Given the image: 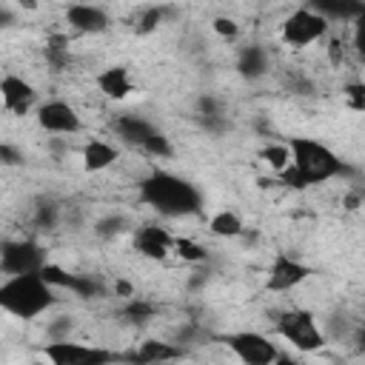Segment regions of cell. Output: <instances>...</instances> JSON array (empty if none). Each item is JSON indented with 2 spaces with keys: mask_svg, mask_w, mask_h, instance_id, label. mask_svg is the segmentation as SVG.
<instances>
[{
  "mask_svg": "<svg viewBox=\"0 0 365 365\" xmlns=\"http://www.w3.org/2000/svg\"><path fill=\"white\" fill-rule=\"evenodd\" d=\"M314 11H319L325 20L334 23H354L362 11H365V3H356V0H314L308 3Z\"/></svg>",
  "mask_w": 365,
  "mask_h": 365,
  "instance_id": "cell-21",
  "label": "cell"
},
{
  "mask_svg": "<svg viewBox=\"0 0 365 365\" xmlns=\"http://www.w3.org/2000/svg\"><path fill=\"white\" fill-rule=\"evenodd\" d=\"M57 222H60V205L54 200H40L34 205V225L40 231H54Z\"/></svg>",
  "mask_w": 365,
  "mask_h": 365,
  "instance_id": "cell-28",
  "label": "cell"
},
{
  "mask_svg": "<svg viewBox=\"0 0 365 365\" xmlns=\"http://www.w3.org/2000/svg\"><path fill=\"white\" fill-rule=\"evenodd\" d=\"M211 29H214L217 37H222V40H228V43H234V40L240 37V23H237L234 17H225V14L214 17V20H211Z\"/></svg>",
  "mask_w": 365,
  "mask_h": 365,
  "instance_id": "cell-31",
  "label": "cell"
},
{
  "mask_svg": "<svg viewBox=\"0 0 365 365\" xmlns=\"http://www.w3.org/2000/svg\"><path fill=\"white\" fill-rule=\"evenodd\" d=\"M194 114H197L200 125H202L208 134H214V137H220V134L228 128V111H225L222 100H217L214 94H202V97L197 100Z\"/></svg>",
  "mask_w": 365,
  "mask_h": 365,
  "instance_id": "cell-20",
  "label": "cell"
},
{
  "mask_svg": "<svg viewBox=\"0 0 365 365\" xmlns=\"http://www.w3.org/2000/svg\"><path fill=\"white\" fill-rule=\"evenodd\" d=\"M71 317H57V322H51L48 325V331H51V339H66L68 336V331H71Z\"/></svg>",
  "mask_w": 365,
  "mask_h": 365,
  "instance_id": "cell-34",
  "label": "cell"
},
{
  "mask_svg": "<svg viewBox=\"0 0 365 365\" xmlns=\"http://www.w3.org/2000/svg\"><path fill=\"white\" fill-rule=\"evenodd\" d=\"M11 20H14V17H11V9H9L6 3H0V26L6 29V26H11Z\"/></svg>",
  "mask_w": 365,
  "mask_h": 365,
  "instance_id": "cell-37",
  "label": "cell"
},
{
  "mask_svg": "<svg viewBox=\"0 0 365 365\" xmlns=\"http://www.w3.org/2000/svg\"><path fill=\"white\" fill-rule=\"evenodd\" d=\"M137 200L165 220L194 217L205 205V197L197 188V182L171 168H151L137 182Z\"/></svg>",
  "mask_w": 365,
  "mask_h": 365,
  "instance_id": "cell-2",
  "label": "cell"
},
{
  "mask_svg": "<svg viewBox=\"0 0 365 365\" xmlns=\"http://www.w3.org/2000/svg\"><path fill=\"white\" fill-rule=\"evenodd\" d=\"M43 57H46V63H48L51 71L68 68V63H71L68 37H66V34H51V37L46 40V46H43Z\"/></svg>",
  "mask_w": 365,
  "mask_h": 365,
  "instance_id": "cell-24",
  "label": "cell"
},
{
  "mask_svg": "<svg viewBox=\"0 0 365 365\" xmlns=\"http://www.w3.org/2000/svg\"><path fill=\"white\" fill-rule=\"evenodd\" d=\"M111 131L123 145H128V148H134L151 160H171L174 157L171 137L143 114H134V111L117 114L111 120Z\"/></svg>",
  "mask_w": 365,
  "mask_h": 365,
  "instance_id": "cell-4",
  "label": "cell"
},
{
  "mask_svg": "<svg viewBox=\"0 0 365 365\" xmlns=\"http://www.w3.org/2000/svg\"><path fill=\"white\" fill-rule=\"evenodd\" d=\"M34 120L46 134H57V137H74L83 131V117L68 100H60V97L43 100L40 108L34 111Z\"/></svg>",
  "mask_w": 365,
  "mask_h": 365,
  "instance_id": "cell-11",
  "label": "cell"
},
{
  "mask_svg": "<svg viewBox=\"0 0 365 365\" xmlns=\"http://www.w3.org/2000/svg\"><path fill=\"white\" fill-rule=\"evenodd\" d=\"M46 365H125L123 351H111L106 345H91L74 336L48 339L40 345Z\"/></svg>",
  "mask_w": 365,
  "mask_h": 365,
  "instance_id": "cell-6",
  "label": "cell"
},
{
  "mask_svg": "<svg viewBox=\"0 0 365 365\" xmlns=\"http://www.w3.org/2000/svg\"><path fill=\"white\" fill-rule=\"evenodd\" d=\"M163 17H165V9H160V6H148V9H143V11L137 14V23H134L137 34H151L154 29H160Z\"/></svg>",
  "mask_w": 365,
  "mask_h": 365,
  "instance_id": "cell-29",
  "label": "cell"
},
{
  "mask_svg": "<svg viewBox=\"0 0 365 365\" xmlns=\"http://www.w3.org/2000/svg\"><path fill=\"white\" fill-rule=\"evenodd\" d=\"M94 86H97V91H100L106 100L120 103V100L131 97V91H134V77H131V68H128V66H106V68H100V71L94 74Z\"/></svg>",
  "mask_w": 365,
  "mask_h": 365,
  "instance_id": "cell-18",
  "label": "cell"
},
{
  "mask_svg": "<svg viewBox=\"0 0 365 365\" xmlns=\"http://www.w3.org/2000/svg\"><path fill=\"white\" fill-rule=\"evenodd\" d=\"M174 242H177V237L160 222H143L131 231L134 251L151 262H163L168 254H174Z\"/></svg>",
  "mask_w": 365,
  "mask_h": 365,
  "instance_id": "cell-13",
  "label": "cell"
},
{
  "mask_svg": "<svg viewBox=\"0 0 365 365\" xmlns=\"http://www.w3.org/2000/svg\"><path fill=\"white\" fill-rule=\"evenodd\" d=\"M220 342L240 359V365H274V359L282 354V348L262 331H228L220 336Z\"/></svg>",
  "mask_w": 365,
  "mask_h": 365,
  "instance_id": "cell-9",
  "label": "cell"
},
{
  "mask_svg": "<svg viewBox=\"0 0 365 365\" xmlns=\"http://www.w3.org/2000/svg\"><path fill=\"white\" fill-rule=\"evenodd\" d=\"M60 291L43 277V274H20V277H6L0 282V308L23 322L40 319L48 314L60 297Z\"/></svg>",
  "mask_w": 365,
  "mask_h": 365,
  "instance_id": "cell-3",
  "label": "cell"
},
{
  "mask_svg": "<svg viewBox=\"0 0 365 365\" xmlns=\"http://www.w3.org/2000/svg\"><path fill=\"white\" fill-rule=\"evenodd\" d=\"M351 46L359 57H365V11L351 23Z\"/></svg>",
  "mask_w": 365,
  "mask_h": 365,
  "instance_id": "cell-32",
  "label": "cell"
},
{
  "mask_svg": "<svg viewBox=\"0 0 365 365\" xmlns=\"http://www.w3.org/2000/svg\"><path fill=\"white\" fill-rule=\"evenodd\" d=\"M331 34V20H325L319 11H314L308 3L294 9L282 26H279V40L291 48H308Z\"/></svg>",
  "mask_w": 365,
  "mask_h": 365,
  "instance_id": "cell-8",
  "label": "cell"
},
{
  "mask_svg": "<svg viewBox=\"0 0 365 365\" xmlns=\"http://www.w3.org/2000/svg\"><path fill=\"white\" fill-rule=\"evenodd\" d=\"M174 254H177L182 262H191V265H200V262L208 259L205 245H200V242L191 240V237H177V242H174Z\"/></svg>",
  "mask_w": 365,
  "mask_h": 365,
  "instance_id": "cell-27",
  "label": "cell"
},
{
  "mask_svg": "<svg viewBox=\"0 0 365 365\" xmlns=\"http://www.w3.org/2000/svg\"><path fill=\"white\" fill-rule=\"evenodd\" d=\"M117 160H120V148H117V143L103 140V137H91V140H86L83 148H80V165H83L86 174H100V171L111 168Z\"/></svg>",
  "mask_w": 365,
  "mask_h": 365,
  "instance_id": "cell-19",
  "label": "cell"
},
{
  "mask_svg": "<svg viewBox=\"0 0 365 365\" xmlns=\"http://www.w3.org/2000/svg\"><path fill=\"white\" fill-rule=\"evenodd\" d=\"M185 356V348L168 339H143L137 348L125 354V365H165L180 362Z\"/></svg>",
  "mask_w": 365,
  "mask_h": 365,
  "instance_id": "cell-16",
  "label": "cell"
},
{
  "mask_svg": "<svg viewBox=\"0 0 365 365\" xmlns=\"http://www.w3.org/2000/svg\"><path fill=\"white\" fill-rule=\"evenodd\" d=\"M274 365H305V362H302V359H297V356H291V354H285V351H282V354H279V356H277V359H274Z\"/></svg>",
  "mask_w": 365,
  "mask_h": 365,
  "instance_id": "cell-36",
  "label": "cell"
},
{
  "mask_svg": "<svg viewBox=\"0 0 365 365\" xmlns=\"http://www.w3.org/2000/svg\"><path fill=\"white\" fill-rule=\"evenodd\" d=\"M242 231H245L242 217H240L237 211H231V208H222V211H217V214L208 217V234H211V237L234 240V237H240Z\"/></svg>",
  "mask_w": 365,
  "mask_h": 365,
  "instance_id": "cell-23",
  "label": "cell"
},
{
  "mask_svg": "<svg viewBox=\"0 0 365 365\" xmlns=\"http://www.w3.org/2000/svg\"><path fill=\"white\" fill-rule=\"evenodd\" d=\"M165 365H177V362H165Z\"/></svg>",
  "mask_w": 365,
  "mask_h": 365,
  "instance_id": "cell-39",
  "label": "cell"
},
{
  "mask_svg": "<svg viewBox=\"0 0 365 365\" xmlns=\"http://www.w3.org/2000/svg\"><path fill=\"white\" fill-rule=\"evenodd\" d=\"M40 274H43L57 291H68V294H74V297H80V299H94V297H103V294H106V288H103V282H100L97 277H91V274H77V271H66V268L57 265V262H48Z\"/></svg>",
  "mask_w": 365,
  "mask_h": 365,
  "instance_id": "cell-14",
  "label": "cell"
},
{
  "mask_svg": "<svg viewBox=\"0 0 365 365\" xmlns=\"http://www.w3.org/2000/svg\"><path fill=\"white\" fill-rule=\"evenodd\" d=\"M342 100L351 111H365V83L362 80H351L342 88Z\"/></svg>",
  "mask_w": 365,
  "mask_h": 365,
  "instance_id": "cell-30",
  "label": "cell"
},
{
  "mask_svg": "<svg viewBox=\"0 0 365 365\" xmlns=\"http://www.w3.org/2000/svg\"><path fill=\"white\" fill-rule=\"evenodd\" d=\"M354 351H356L359 356H365V325H359L356 334H354Z\"/></svg>",
  "mask_w": 365,
  "mask_h": 365,
  "instance_id": "cell-35",
  "label": "cell"
},
{
  "mask_svg": "<svg viewBox=\"0 0 365 365\" xmlns=\"http://www.w3.org/2000/svg\"><path fill=\"white\" fill-rule=\"evenodd\" d=\"M48 248L40 245L31 237H17V240H3L0 245V274L6 277H20V274H40L48 265Z\"/></svg>",
  "mask_w": 365,
  "mask_h": 365,
  "instance_id": "cell-7",
  "label": "cell"
},
{
  "mask_svg": "<svg viewBox=\"0 0 365 365\" xmlns=\"http://www.w3.org/2000/svg\"><path fill=\"white\" fill-rule=\"evenodd\" d=\"M234 71L242 80H248V83H257V80L268 77V71H271V51L262 43H242L237 48V57H234Z\"/></svg>",
  "mask_w": 365,
  "mask_h": 365,
  "instance_id": "cell-17",
  "label": "cell"
},
{
  "mask_svg": "<svg viewBox=\"0 0 365 365\" xmlns=\"http://www.w3.org/2000/svg\"><path fill=\"white\" fill-rule=\"evenodd\" d=\"M359 200H362V202H365V191H362V197H359Z\"/></svg>",
  "mask_w": 365,
  "mask_h": 365,
  "instance_id": "cell-38",
  "label": "cell"
},
{
  "mask_svg": "<svg viewBox=\"0 0 365 365\" xmlns=\"http://www.w3.org/2000/svg\"><path fill=\"white\" fill-rule=\"evenodd\" d=\"M311 274H314V268L305 259H299L288 251H277L265 268V291L268 294H288V291L299 288Z\"/></svg>",
  "mask_w": 365,
  "mask_h": 365,
  "instance_id": "cell-10",
  "label": "cell"
},
{
  "mask_svg": "<svg viewBox=\"0 0 365 365\" xmlns=\"http://www.w3.org/2000/svg\"><path fill=\"white\" fill-rule=\"evenodd\" d=\"M128 228V220L123 217V214H106V217H100L97 222H94V237L97 240H117L123 231Z\"/></svg>",
  "mask_w": 365,
  "mask_h": 365,
  "instance_id": "cell-26",
  "label": "cell"
},
{
  "mask_svg": "<svg viewBox=\"0 0 365 365\" xmlns=\"http://www.w3.org/2000/svg\"><path fill=\"white\" fill-rule=\"evenodd\" d=\"M157 302L154 299H148V297H140V294H134V297H128L123 305H120V317L128 322V325H145V322H151L154 317H157Z\"/></svg>",
  "mask_w": 365,
  "mask_h": 365,
  "instance_id": "cell-22",
  "label": "cell"
},
{
  "mask_svg": "<svg viewBox=\"0 0 365 365\" xmlns=\"http://www.w3.org/2000/svg\"><path fill=\"white\" fill-rule=\"evenodd\" d=\"M259 160L265 163V168L268 171H274L277 177L291 165V148H288V143H271V145H265L262 151H259Z\"/></svg>",
  "mask_w": 365,
  "mask_h": 365,
  "instance_id": "cell-25",
  "label": "cell"
},
{
  "mask_svg": "<svg viewBox=\"0 0 365 365\" xmlns=\"http://www.w3.org/2000/svg\"><path fill=\"white\" fill-rule=\"evenodd\" d=\"M0 163L14 168V165H23V151H17L11 143H0Z\"/></svg>",
  "mask_w": 365,
  "mask_h": 365,
  "instance_id": "cell-33",
  "label": "cell"
},
{
  "mask_svg": "<svg viewBox=\"0 0 365 365\" xmlns=\"http://www.w3.org/2000/svg\"><path fill=\"white\" fill-rule=\"evenodd\" d=\"M274 334L279 339H285L297 354H317L328 342V336H325L317 314L308 311V308H299V305L297 308H285V311L277 314Z\"/></svg>",
  "mask_w": 365,
  "mask_h": 365,
  "instance_id": "cell-5",
  "label": "cell"
},
{
  "mask_svg": "<svg viewBox=\"0 0 365 365\" xmlns=\"http://www.w3.org/2000/svg\"><path fill=\"white\" fill-rule=\"evenodd\" d=\"M66 23L77 34H103L111 29V14L94 3H71L66 6Z\"/></svg>",
  "mask_w": 365,
  "mask_h": 365,
  "instance_id": "cell-15",
  "label": "cell"
},
{
  "mask_svg": "<svg viewBox=\"0 0 365 365\" xmlns=\"http://www.w3.org/2000/svg\"><path fill=\"white\" fill-rule=\"evenodd\" d=\"M288 148H291V165L279 174V182L285 188L305 191V188H314V185H322V182L351 174L348 163L317 137H308V134L291 137Z\"/></svg>",
  "mask_w": 365,
  "mask_h": 365,
  "instance_id": "cell-1",
  "label": "cell"
},
{
  "mask_svg": "<svg viewBox=\"0 0 365 365\" xmlns=\"http://www.w3.org/2000/svg\"><path fill=\"white\" fill-rule=\"evenodd\" d=\"M0 103H3V111L6 114L26 117V114H34L43 100H40L34 83H29L23 74L6 71L3 80H0Z\"/></svg>",
  "mask_w": 365,
  "mask_h": 365,
  "instance_id": "cell-12",
  "label": "cell"
}]
</instances>
